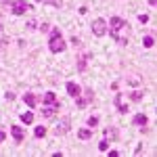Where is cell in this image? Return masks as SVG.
I'll use <instances>...</instances> for the list:
<instances>
[{"label": "cell", "mask_w": 157, "mask_h": 157, "mask_svg": "<svg viewBox=\"0 0 157 157\" xmlns=\"http://www.w3.org/2000/svg\"><path fill=\"white\" fill-rule=\"evenodd\" d=\"M128 27H130L128 21L121 19V17H111V21L107 23V29H109V34H111V38L117 44H121V46L128 44V38H130V29Z\"/></svg>", "instance_id": "6da1fadb"}, {"label": "cell", "mask_w": 157, "mask_h": 157, "mask_svg": "<svg viewBox=\"0 0 157 157\" xmlns=\"http://www.w3.org/2000/svg\"><path fill=\"white\" fill-rule=\"evenodd\" d=\"M67 48V44H65V40L61 36V29L59 27H52V32H50V40H48V50L52 55H59L63 50Z\"/></svg>", "instance_id": "7a4b0ae2"}, {"label": "cell", "mask_w": 157, "mask_h": 157, "mask_svg": "<svg viewBox=\"0 0 157 157\" xmlns=\"http://www.w3.org/2000/svg\"><path fill=\"white\" fill-rule=\"evenodd\" d=\"M92 98H94V94H92V90L88 88V90L80 92V94L75 97V105H78V109H84V107H88V105L92 103Z\"/></svg>", "instance_id": "3957f363"}, {"label": "cell", "mask_w": 157, "mask_h": 157, "mask_svg": "<svg viewBox=\"0 0 157 157\" xmlns=\"http://www.w3.org/2000/svg\"><path fill=\"white\" fill-rule=\"evenodd\" d=\"M11 11L13 15H23L27 11H34V6L27 4V0H15V2H11Z\"/></svg>", "instance_id": "277c9868"}, {"label": "cell", "mask_w": 157, "mask_h": 157, "mask_svg": "<svg viewBox=\"0 0 157 157\" xmlns=\"http://www.w3.org/2000/svg\"><path fill=\"white\" fill-rule=\"evenodd\" d=\"M92 34L97 38H103L107 34V21L105 19H94L92 21Z\"/></svg>", "instance_id": "5b68a950"}, {"label": "cell", "mask_w": 157, "mask_h": 157, "mask_svg": "<svg viewBox=\"0 0 157 157\" xmlns=\"http://www.w3.org/2000/svg\"><path fill=\"white\" fill-rule=\"evenodd\" d=\"M61 109V103H55V105H44L42 107V117L44 120H52L57 115V111Z\"/></svg>", "instance_id": "8992f818"}, {"label": "cell", "mask_w": 157, "mask_h": 157, "mask_svg": "<svg viewBox=\"0 0 157 157\" xmlns=\"http://www.w3.org/2000/svg\"><path fill=\"white\" fill-rule=\"evenodd\" d=\"M69 126H71V120L69 117H65V120L61 121V124H57V128H55V134L57 136H63V134L69 132Z\"/></svg>", "instance_id": "52a82bcc"}, {"label": "cell", "mask_w": 157, "mask_h": 157, "mask_svg": "<svg viewBox=\"0 0 157 157\" xmlns=\"http://www.w3.org/2000/svg\"><path fill=\"white\" fill-rule=\"evenodd\" d=\"M113 105H115V109L120 113H128V105L124 103V94H115L113 97Z\"/></svg>", "instance_id": "ba28073f"}, {"label": "cell", "mask_w": 157, "mask_h": 157, "mask_svg": "<svg viewBox=\"0 0 157 157\" xmlns=\"http://www.w3.org/2000/svg\"><path fill=\"white\" fill-rule=\"evenodd\" d=\"M11 134H13V138H15V143H23L25 130L21 128V126H11Z\"/></svg>", "instance_id": "9c48e42d"}, {"label": "cell", "mask_w": 157, "mask_h": 157, "mask_svg": "<svg viewBox=\"0 0 157 157\" xmlns=\"http://www.w3.org/2000/svg\"><path fill=\"white\" fill-rule=\"evenodd\" d=\"M132 124L134 126H138V128H147V124H149V117H147L145 113H136L132 117Z\"/></svg>", "instance_id": "30bf717a"}, {"label": "cell", "mask_w": 157, "mask_h": 157, "mask_svg": "<svg viewBox=\"0 0 157 157\" xmlns=\"http://www.w3.org/2000/svg\"><path fill=\"white\" fill-rule=\"evenodd\" d=\"M65 88H67V94H69V97H73V98L82 92V88L75 84V82H67V86H65Z\"/></svg>", "instance_id": "8fae6325"}, {"label": "cell", "mask_w": 157, "mask_h": 157, "mask_svg": "<svg viewBox=\"0 0 157 157\" xmlns=\"http://www.w3.org/2000/svg\"><path fill=\"white\" fill-rule=\"evenodd\" d=\"M42 103H44V105H55V103H59V98H57V94L50 90V92H46V94H42Z\"/></svg>", "instance_id": "7c38bea8"}, {"label": "cell", "mask_w": 157, "mask_h": 157, "mask_svg": "<svg viewBox=\"0 0 157 157\" xmlns=\"http://www.w3.org/2000/svg\"><path fill=\"white\" fill-rule=\"evenodd\" d=\"M23 103L27 105V107H36L38 105V97L32 94V92H27V94H23Z\"/></svg>", "instance_id": "4fadbf2b"}, {"label": "cell", "mask_w": 157, "mask_h": 157, "mask_svg": "<svg viewBox=\"0 0 157 157\" xmlns=\"http://www.w3.org/2000/svg\"><path fill=\"white\" fill-rule=\"evenodd\" d=\"M90 55H82V57H78V71H84L86 69V61H88Z\"/></svg>", "instance_id": "5bb4252c"}, {"label": "cell", "mask_w": 157, "mask_h": 157, "mask_svg": "<svg viewBox=\"0 0 157 157\" xmlns=\"http://www.w3.org/2000/svg\"><path fill=\"white\" fill-rule=\"evenodd\" d=\"M78 136H80L82 140H88V138L92 136V130H90V128H82V130H78Z\"/></svg>", "instance_id": "9a60e30c"}, {"label": "cell", "mask_w": 157, "mask_h": 157, "mask_svg": "<svg viewBox=\"0 0 157 157\" xmlns=\"http://www.w3.org/2000/svg\"><path fill=\"white\" fill-rule=\"evenodd\" d=\"M153 44H155V38L153 36H145L143 38V46H145V48H153Z\"/></svg>", "instance_id": "2e32d148"}, {"label": "cell", "mask_w": 157, "mask_h": 157, "mask_svg": "<svg viewBox=\"0 0 157 157\" xmlns=\"http://www.w3.org/2000/svg\"><path fill=\"white\" fill-rule=\"evenodd\" d=\"M21 121H23V124H32V121H34V113H32V111L21 113Z\"/></svg>", "instance_id": "e0dca14e"}, {"label": "cell", "mask_w": 157, "mask_h": 157, "mask_svg": "<svg viewBox=\"0 0 157 157\" xmlns=\"http://www.w3.org/2000/svg\"><path fill=\"white\" fill-rule=\"evenodd\" d=\"M34 136H36V138H44V136H46V128H44V126H38L36 130H34Z\"/></svg>", "instance_id": "ac0fdd59"}, {"label": "cell", "mask_w": 157, "mask_h": 157, "mask_svg": "<svg viewBox=\"0 0 157 157\" xmlns=\"http://www.w3.org/2000/svg\"><path fill=\"white\" fill-rule=\"evenodd\" d=\"M130 101H134V103L143 101V92H140V90H134V92H130Z\"/></svg>", "instance_id": "d6986e66"}, {"label": "cell", "mask_w": 157, "mask_h": 157, "mask_svg": "<svg viewBox=\"0 0 157 157\" xmlns=\"http://www.w3.org/2000/svg\"><path fill=\"white\" fill-rule=\"evenodd\" d=\"M107 149H109V138H107V136H105V138H103V140L98 143V151H103V153H105Z\"/></svg>", "instance_id": "ffe728a7"}, {"label": "cell", "mask_w": 157, "mask_h": 157, "mask_svg": "<svg viewBox=\"0 0 157 157\" xmlns=\"http://www.w3.org/2000/svg\"><path fill=\"white\" fill-rule=\"evenodd\" d=\"M105 136L107 138H117V130L115 128H105Z\"/></svg>", "instance_id": "44dd1931"}, {"label": "cell", "mask_w": 157, "mask_h": 157, "mask_svg": "<svg viewBox=\"0 0 157 157\" xmlns=\"http://www.w3.org/2000/svg\"><path fill=\"white\" fill-rule=\"evenodd\" d=\"M44 4H52L55 9H61V4H63V0H42Z\"/></svg>", "instance_id": "7402d4cb"}, {"label": "cell", "mask_w": 157, "mask_h": 157, "mask_svg": "<svg viewBox=\"0 0 157 157\" xmlns=\"http://www.w3.org/2000/svg\"><path fill=\"white\" fill-rule=\"evenodd\" d=\"M88 126H90V128L98 126V117H97V115H90V117H88Z\"/></svg>", "instance_id": "603a6c76"}, {"label": "cell", "mask_w": 157, "mask_h": 157, "mask_svg": "<svg viewBox=\"0 0 157 157\" xmlns=\"http://www.w3.org/2000/svg\"><path fill=\"white\" fill-rule=\"evenodd\" d=\"M138 21H140V23H147V21H149V15H138Z\"/></svg>", "instance_id": "cb8c5ba5"}, {"label": "cell", "mask_w": 157, "mask_h": 157, "mask_svg": "<svg viewBox=\"0 0 157 157\" xmlns=\"http://www.w3.org/2000/svg\"><path fill=\"white\" fill-rule=\"evenodd\" d=\"M25 27H27V29H34V27H36V21H34V19H29V21H27V25H25Z\"/></svg>", "instance_id": "d4e9b609"}, {"label": "cell", "mask_w": 157, "mask_h": 157, "mask_svg": "<svg viewBox=\"0 0 157 157\" xmlns=\"http://www.w3.org/2000/svg\"><path fill=\"white\" fill-rule=\"evenodd\" d=\"M48 29H50L48 23H42V25H40V32H48Z\"/></svg>", "instance_id": "484cf974"}, {"label": "cell", "mask_w": 157, "mask_h": 157, "mask_svg": "<svg viewBox=\"0 0 157 157\" xmlns=\"http://www.w3.org/2000/svg\"><path fill=\"white\" fill-rule=\"evenodd\" d=\"M128 82H130V84H132V86H136V84H138V82H140V80H138V78H130Z\"/></svg>", "instance_id": "4316f807"}, {"label": "cell", "mask_w": 157, "mask_h": 157, "mask_svg": "<svg viewBox=\"0 0 157 157\" xmlns=\"http://www.w3.org/2000/svg\"><path fill=\"white\" fill-rule=\"evenodd\" d=\"M109 151V149H107ZM109 157H120V151H109Z\"/></svg>", "instance_id": "83f0119b"}, {"label": "cell", "mask_w": 157, "mask_h": 157, "mask_svg": "<svg viewBox=\"0 0 157 157\" xmlns=\"http://www.w3.org/2000/svg\"><path fill=\"white\" fill-rule=\"evenodd\" d=\"M4 97H6V101H13V98H15V94H13V92H6Z\"/></svg>", "instance_id": "f1b7e54d"}, {"label": "cell", "mask_w": 157, "mask_h": 157, "mask_svg": "<svg viewBox=\"0 0 157 157\" xmlns=\"http://www.w3.org/2000/svg\"><path fill=\"white\" fill-rule=\"evenodd\" d=\"M4 138H6V134H4V132H0V145L4 143Z\"/></svg>", "instance_id": "f546056e"}, {"label": "cell", "mask_w": 157, "mask_h": 157, "mask_svg": "<svg viewBox=\"0 0 157 157\" xmlns=\"http://www.w3.org/2000/svg\"><path fill=\"white\" fill-rule=\"evenodd\" d=\"M147 2H149L151 6H155V4H157V0H147Z\"/></svg>", "instance_id": "4dcf8cb0"}, {"label": "cell", "mask_w": 157, "mask_h": 157, "mask_svg": "<svg viewBox=\"0 0 157 157\" xmlns=\"http://www.w3.org/2000/svg\"><path fill=\"white\" fill-rule=\"evenodd\" d=\"M36 2H42V0H36Z\"/></svg>", "instance_id": "1f68e13d"}, {"label": "cell", "mask_w": 157, "mask_h": 157, "mask_svg": "<svg viewBox=\"0 0 157 157\" xmlns=\"http://www.w3.org/2000/svg\"><path fill=\"white\" fill-rule=\"evenodd\" d=\"M0 29H2V27H0Z\"/></svg>", "instance_id": "d6a6232c"}]
</instances>
